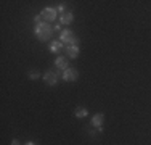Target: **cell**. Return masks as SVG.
Here are the masks:
<instances>
[{
	"instance_id": "5",
	"label": "cell",
	"mask_w": 151,
	"mask_h": 145,
	"mask_svg": "<svg viewBox=\"0 0 151 145\" xmlns=\"http://www.w3.org/2000/svg\"><path fill=\"white\" fill-rule=\"evenodd\" d=\"M44 81H45L47 86H55L56 82H58V74L53 72V71H47L44 74Z\"/></svg>"
},
{
	"instance_id": "17",
	"label": "cell",
	"mask_w": 151,
	"mask_h": 145,
	"mask_svg": "<svg viewBox=\"0 0 151 145\" xmlns=\"http://www.w3.org/2000/svg\"><path fill=\"white\" fill-rule=\"evenodd\" d=\"M24 145H35V144H34V142H31V140H29V142H26Z\"/></svg>"
},
{
	"instance_id": "6",
	"label": "cell",
	"mask_w": 151,
	"mask_h": 145,
	"mask_svg": "<svg viewBox=\"0 0 151 145\" xmlns=\"http://www.w3.org/2000/svg\"><path fill=\"white\" fill-rule=\"evenodd\" d=\"M73 21H74V14L71 12H66V13H63L60 16V24H66L68 26V24H71Z\"/></svg>"
},
{
	"instance_id": "2",
	"label": "cell",
	"mask_w": 151,
	"mask_h": 145,
	"mask_svg": "<svg viewBox=\"0 0 151 145\" xmlns=\"http://www.w3.org/2000/svg\"><path fill=\"white\" fill-rule=\"evenodd\" d=\"M60 41L64 44V45H77L79 44V39L76 37L73 34V31H69V29H64V31H61L60 34Z\"/></svg>"
},
{
	"instance_id": "11",
	"label": "cell",
	"mask_w": 151,
	"mask_h": 145,
	"mask_svg": "<svg viewBox=\"0 0 151 145\" xmlns=\"http://www.w3.org/2000/svg\"><path fill=\"white\" fill-rule=\"evenodd\" d=\"M87 113H88V111H87V108H84V107H79L77 108V110H76V118H85V116H87Z\"/></svg>"
},
{
	"instance_id": "7",
	"label": "cell",
	"mask_w": 151,
	"mask_h": 145,
	"mask_svg": "<svg viewBox=\"0 0 151 145\" xmlns=\"http://www.w3.org/2000/svg\"><path fill=\"white\" fill-rule=\"evenodd\" d=\"M66 55L69 58H77L79 57V45H68L66 47Z\"/></svg>"
},
{
	"instance_id": "16",
	"label": "cell",
	"mask_w": 151,
	"mask_h": 145,
	"mask_svg": "<svg viewBox=\"0 0 151 145\" xmlns=\"http://www.w3.org/2000/svg\"><path fill=\"white\" fill-rule=\"evenodd\" d=\"M12 145H21V144H19V140H18V139H15V140H12Z\"/></svg>"
},
{
	"instance_id": "8",
	"label": "cell",
	"mask_w": 151,
	"mask_h": 145,
	"mask_svg": "<svg viewBox=\"0 0 151 145\" xmlns=\"http://www.w3.org/2000/svg\"><path fill=\"white\" fill-rule=\"evenodd\" d=\"M103 121H105L103 113H96V115H93V118H92V126H95V128H101Z\"/></svg>"
},
{
	"instance_id": "1",
	"label": "cell",
	"mask_w": 151,
	"mask_h": 145,
	"mask_svg": "<svg viewBox=\"0 0 151 145\" xmlns=\"http://www.w3.org/2000/svg\"><path fill=\"white\" fill-rule=\"evenodd\" d=\"M34 34H35V37L39 39V41H42V42H45V41H48L50 37H52V34H53V28L50 26L48 23H39V24H35V28H34Z\"/></svg>"
},
{
	"instance_id": "3",
	"label": "cell",
	"mask_w": 151,
	"mask_h": 145,
	"mask_svg": "<svg viewBox=\"0 0 151 145\" xmlns=\"http://www.w3.org/2000/svg\"><path fill=\"white\" fill-rule=\"evenodd\" d=\"M42 18H44L45 23H53V21H56V18H58V12H56V8H44L42 10Z\"/></svg>"
},
{
	"instance_id": "10",
	"label": "cell",
	"mask_w": 151,
	"mask_h": 145,
	"mask_svg": "<svg viewBox=\"0 0 151 145\" xmlns=\"http://www.w3.org/2000/svg\"><path fill=\"white\" fill-rule=\"evenodd\" d=\"M63 45L64 44L61 42V41H53L52 44H50V52H53V53H58L61 49H63Z\"/></svg>"
},
{
	"instance_id": "9",
	"label": "cell",
	"mask_w": 151,
	"mask_h": 145,
	"mask_svg": "<svg viewBox=\"0 0 151 145\" xmlns=\"http://www.w3.org/2000/svg\"><path fill=\"white\" fill-rule=\"evenodd\" d=\"M55 65H56V68L58 70H68V60L64 57H56V60H55Z\"/></svg>"
},
{
	"instance_id": "15",
	"label": "cell",
	"mask_w": 151,
	"mask_h": 145,
	"mask_svg": "<svg viewBox=\"0 0 151 145\" xmlns=\"http://www.w3.org/2000/svg\"><path fill=\"white\" fill-rule=\"evenodd\" d=\"M53 31H61V24H55V28H53Z\"/></svg>"
},
{
	"instance_id": "12",
	"label": "cell",
	"mask_w": 151,
	"mask_h": 145,
	"mask_svg": "<svg viewBox=\"0 0 151 145\" xmlns=\"http://www.w3.org/2000/svg\"><path fill=\"white\" fill-rule=\"evenodd\" d=\"M34 23H35V24L44 23V18H42V14H35V16H34Z\"/></svg>"
},
{
	"instance_id": "14",
	"label": "cell",
	"mask_w": 151,
	"mask_h": 145,
	"mask_svg": "<svg viewBox=\"0 0 151 145\" xmlns=\"http://www.w3.org/2000/svg\"><path fill=\"white\" fill-rule=\"evenodd\" d=\"M29 78H31V79H37V78H39V72H37V71H31V72H29Z\"/></svg>"
},
{
	"instance_id": "4",
	"label": "cell",
	"mask_w": 151,
	"mask_h": 145,
	"mask_svg": "<svg viewBox=\"0 0 151 145\" xmlns=\"http://www.w3.org/2000/svg\"><path fill=\"white\" fill-rule=\"evenodd\" d=\"M77 78H79V72L73 70V68H68V70L63 71V81H66V82H74V81H77Z\"/></svg>"
},
{
	"instance_id": "13",
	"label": "cell",
	"mask_w": 151,
	"mask_h": 145,
	"mask_svg": "<svg viewBox=\"0 0 151 145\" xmlns=\"http://www.w3.org/2000/svg\"><path fill=\"white\" fill-rule=\"evenodd\" d=\"M56 12L61 13V14H63V13H66V7H64V5H60L58 8H56Z\"/></svg>"
}]
</instances>
